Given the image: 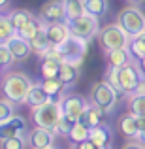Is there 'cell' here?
Here are the masks:
<instances>
[{"label":"cell","mask_w":145,"mask_h":149,"mask_svg":"<svg viewBox=\"0 0 145 149\" xmlns=\"http://www.w3.org/2000/svg\"><path fill=\"white\" fill-rule=\"evenodd\" d=\"M98 149H111L109 146H102V147H98Z\"/></svg>","instance_id":"f6af8a7d"},{"label":"cell","mask_w":145,"mask_h":149,"mask_svg":"<svg viewBox=\"0 0 145 149\" xmlns=\"http://www.w3.org/2000/svg\"><path fill=\"white\" fill-rule=\"evenodd\" d=\"M58 66H60V62L42 61V66H40V76H42V79H51V77H57L58 76Z\"/></svg>","instance_id":"1f68e13d"},{"label":"cell","mask_w":145,"mask_h":149,"mask_svg":"<svg viewBox=\"0 0 145 149\" xmlns=\"http://www.w3.org/2000/svg\"><path fill=\"white\" fill-rule=\"evenodd\" d=\"M10 4H11V0H0V11L6 10V8H10Z\"/></svg>","instance_id":"60d3db41"},{"label":"cell","mask_w":145,"mask_h":149,"mask_svg":"<svg viewBox=\"0 0 145 149\" xmlns=\"http://www.w3.org/2000/svg\"><path fill=\"white\" fill-rule=\"evenodd\" d=\"M136 140H138V142H139V143H142V146L145 147V130H143V132H139V134H138V138H136Z\"/></svg>","instance_id":"b9f144b4"},{"label":"cell","mask_w":145,"mask_h":149,"mask_svg":"<svg viewBox=\"0 0 145 149\" xmlns=\"http://www.w3.org/2000/svg\"><path fill=\"white\" fill-rule=\"evenodd\" d=\"M42 26H44L42 19H36V17H34L32 21H28L25 26H23V29H19L15 34H17V36H21L23 40H28V42H30V40H32V38L38 34V32H40V29H42Z\"/></svg>","instance_id":"484cf974"},{"label":"cell","mask_w":145,"mask_h":149,"mask_svg":"<svg viewBox=\"0 0 145 149\" xmlns=\"http://www.w3.org/2000/svg\"><path fill=\"white\" fill-rule=\"evenodd\" d=\"M117 25L128 34V36H138L145 30V13L136 6H126L117 15Z\"/></svg>","instance_id":"3957f363"},{"label":"cell","mask_w":145,"mask_h":149,"mask_svg":"<svg viewBox=\"0 0 145 149\" xmlns=\"http://www.w3.org/2000/svg\"><path fill=\"white\" fill-rule=\"evenodd\" d=\"M128 111L136 117L145 115V93H134L128 98Z\"/></svg>","instance_id":"4316f807"},{"label":"cell","mask_w":145,"mask_h":149,"mask_svg":"<svg viewBox=\"0 0 145 149\" xmlns=\"http://www.w3.org/2000/svg\"><path fill=\"white\" fill-rule=\"evenodd\" d=\"M74 149H98V147L91 142V140H83V142L76 143V147H74Z\"/></svg>","instance_id":"8d00e7d4"},{"label":"cell","mask_w":145,"mask_h":149,"mask_svg":"<svg viewBox=\"0 0 145 149\" xmlns=\"http://www.w3.org/2000/svg\"><path fill=\"white\" fill-rule=\"evenodd\" d=\"M83 6H85V13L92 15L96 19L105 17V13L109 11L108 0H83Z\"/></svg>","instance_id":"ffe728a7"},{"label":"cell","mask_w":145,"mask_h":149,"mask_svg":"<svg viewBox=\"0 0 145 149\" xmlns=\"http://www.w3.org/2000/svg\"><path fill=\"white\" fill-rule=\"evenodd\" d=\"M142 34H143V36H145V30H143V32H142Z\"/></svg>","instance_id":"c3c4849f"},{"label":"cell","mask_w":145,"mask_h":149,"mask_svg":"<svg viewBox=\"0 0 145 149\" xmlns=\"http://www.w3.org/2000/svg\"><path fill=\"white\" fill-rule=\"evenodd\" d=\"M136 93H145V79L142 81V85L138 87V91H136Z\"/></svg>","instance_id":"7bdbcfd3"},{"label":"cell","mask_w":145,"mask_h":149,"mask_svg":"<svg viewBox=\"0 0 145 149\" xmlns=\"http://www.w3.org/2000/svg\"><path fill=\"white\" fill-rule=\"evenodd\" d=\"M91 104L98 106L100 109H104V113H111L117 106V100H119V95L113 91L111 85H108L105 81H98V83L92 85L91 89Z\"/></svg>","instance_id":"8992f818"},{"label":"cell","mask_w":145,"mask_h":149,"mask_svg":"<svg viewBox=\"0 0 145 149\" xmlns=\"http://www.w3.org/2000/svg\"><path fill=\"white\" fill-rule=\"evenodd\" d=\"M128 2H130L132 6H138V4H142V2H145V0H128Z\"/></svg>","instance_id":"ee69618b"},{"label":"cell","mask_w":145,"mask_h":149,"mask_svg":"<svg viewBox=\"0 0 145 149\" xmlns=\"http://www.w3.org/2000/svg\"><path fill=\"white\" fill-rule=\"evenodd\" d=\"M104 81L108 85H111L113 87V91L119 95V98H123V91H121V83H119V68H113V66H109L108 68V72H105V76H104Z\"/></svg>","instance_id":"f546056e"},{"label":"cell","mask_w":145,"mask_h":149,"mask_svg":"<svg viewBox=\"0 0 145 149\" xmlns=\"http://www.w3.org/2000/svg\"><path fill=\"white\" fill-rule=\"evenodd\" d=\"M26 132V121L19 115H13L11 119L0 123V142L11 136H25Z\"/></svg>","instance_id":"7c38bea8"},{"label":"cell","mask_w":145,"mask_h":149,"mask_svg":"<svg viewBox=\"0 0 145 149\" xmlns=\"http://www.w3.org/2000/svg\"><path fill=\"white\" fill-rule=\"evenodd\" d=\"M44 30L45 34H47L49 42L57 47V45H60L62 42L66 40V38L70 36V29H68V23H49V25H44Z\"/></svg>","instance_id":"5bb4252c"},{"label":"cell","mask_w":145,"mask_h":149,"mask_svg":"<svg viewBox=\"0 0 145 149\" xmlns=\"http://www.w3.org/2000/svg\"><path fill=\"white\" fill-rule=\"evenodd\" d=\"M104 117H105L104 109H100L94 104H87V108H85L83 113L79 115L77 123H81V125H85V127L92 128V127H98V125L104 123Z\"/></svg>","instance_id":"9a60e30c"},{"label":"cell","mask_w":145,"mask_h":149,"mask_svg":"<svg viewBox=\"0 0 145 149\" xmlns=\"http://www.w3.org/2000/svg\"><path fill=\"white\" fill-rule=\"evenodd\" d=\"M6 44H8V47L11 49V53H13L15 62H23V61H26V58L32 55L30 42L28 40H23L21 36H17V34H13V36L6 42Z\"/></svg>","instance_id":"4fadbf2b"},{"label":"cell","mask_w":145,"mask_h":149,"mask_svg":"<svg viewBox=\"0 0 145 149\" xmlns=\"http://www.w3.org/2000/svg\"><path fill=\"white\" fill-rule=\"evenodd\" d=\"M121 149H145V147L138 142V140H136V142H128V143H124V146L121 147Z\"/></svg>","instance_id":"74e56055"},{"label":"cell","mask_w":145,"mask_h":149,"mask_svg":"<svg viewBox=\"0 0 145 149\" xmlns=\"http://www.w3.org/2000/svg\"><path fill=\"white\" fill-rule=\"evenodd\" d=\"M119 130L123 136H126L128 140H136L139 134V128H138V117L134 115V113H124V115H121L119 119Z\"/></svg>","instance_id":"2e32d148"},{"label":"cell","mask_w":145,"mask_h":149,"mask_svg":"<svg viewBox=\"0 0 145 149\" xmlns=\"http://www.w3.org/2000/svg\"><path fill=\"white\" fill-rule=\"evenodd\" d=\"M51 96L45 93V89L42 87V83H32V87H30V91L26 93V98H25V104L28 106V108H38V106L45 104V102H49Z\"/></svg>","instance_id":"e0dca14e"},{"label":"cell","mask_w":145,"mask_h":149,"mask_svg":"<svg viewBox=\"0 0 145 149\" xmlns=\"http://www.w3.org/2000/svg\"><path fill=\"white\" fill-rule=\"evenodd\" d=\"M26 138L25 136H11L0 142V149H25Z\"/></svg>","instance_id":"836d02e7"},{"label":"cell","mask_w":145,"mask_h":149,"mask_svg":"<svg viewBox=\"0 0 145 149\" xmlns=\"http://www.w3.org/2000/svg\"><path fill=\"white\" fill-rule=\"evenodd\" d=\"M143 76L139 72L138 64L134 62H128V64L121 66L119 68V83H121V91L124 96H130L138 91V87L142 85Z\"/></svg>","instance_id":"ba28073f"},{"label":"cell","mask_w":145,"mask_h":149,"mask_svg":"<svg viewBox=\"0 0 145 149\" xmlns=\"http://www.w3.org/2000/svg\"><path fill=\"white\" fill-rule=\"evenodd\" d=\"M40 19L44 25L49 23H64L66 21V10L62 0H47L40 10Z\"/></svg>","instance_id":"9c48e42d"},{"label":"cell","mask_w":145,"mask_h":149,"mask_svg":"<svg viewBox=\"0 0 145 149\" xmlns=\"http://www.w3.org/2000/svg\"><path fill=\"white\" fill-rule=\"evenodd\" d=\"M8 17H10L11 25H13L15 32H17V30H19V29H23V26H25L28 21H32L34 15L30 13L28 10H11L10 13H8Z\"/></svg>","instance_id":"cb8c5ba5"},{"label":"cell","mask_w":145,"mask_h":149,"mask_svg":"<svg viewBox=\"0 0 145 149\" xmlns=\"http://www.w3.org/2000/svg\"><path fill=\"white\" fill-rule=\"evenodd\" d=\"M0 62L4 64V68H10V66L15 62L13 53H11V49L8 47V44H0Z\"/></svg>","instance_id":"d590c367"},{"label":"cell","mask_w":145,"mask_h":149,"mask_svg":"<svg viewBox=\"0 0 145 149\" xmlns=\"http://www.w3.org/2000/svg\"><path fill=\"white\" fill-rule=\"evenodd\" d=\"M128 40H130V36H128L117 23L105 25L104 29L98 30V45H100L105 53H108V51H113V49L126 47Z\"/></svg>","instance_id":"5b68a950"},{"label":"cell","mask_w":145,"mask_h":149,"mask_svg":"<svg viewBox=\"0 0 145 149\" xmlns=\"http://www.w3.org/2000/svg\"><path fill=\"white\" fill-rule=\"evenodd\" d=\"M77 121H74V119H70V117H66V115H62L60 119H58V123H57V127H55V134L57 136H60V138H68V134H70V130H72V127L76 125Z\"/></svg>","instance_id":"d6a6232c"},{"label":"cell","mask_w":145,"mask_h":149,"mask_svg":"<svg viewBox=\"0 0 145 149\" xmlns=\"http://www.w3.org/2000/svg\"><path fill=\"white\" fill-rule=\"evenodd\" d=\"M126 49H128V53H130V58H134L136 62H139L145 57V36L143 34L132 36L130 40H128Z\"/></svg>","instance_id":"44dd1931"},{"label":"cell","mask_w":145,"mask_h":149,"mask_svg":"<svg viewBox=\"0 0 145 149\" xmlns=\"http://www.w3.org/2000/svg\"><path fill=\"white\" fill-rule=\"evenodd\" d=\"M55 132L49 130V128H44V127H34L32 130L28 132L26 136V142L30 143V147L36 149V147H51L55 142Z\"/></svg>","instance_id":"8fae6325"},{"label":"cell","mask_w":145,"mask_h":149,"mask_svg":"<svg viewBox=\"0 0 145 149\" xmlns=\"http://www.w3.org/2000/svg\"><path fill=\"white\" fill-rule=\"evenodd\" d=\"M36 149H55V147L51 146V147H36Z\"/></svg>","instance_id":"bcb514c9"},{"label":"cell","mask_w":145,"mask_h":149,"mask_svg":"<svg viewBox=\"0 0 145 149\" xmlns=\"http://www.w3.org/2000/svg\"><path fill=\"white\" fill-rule=\"evenodd\" d=\"M58 102H60L62 115L70 117V119H74V121L79 119V115L83 113V109L87 108V100H85L83 96H79V95H66Z\"/></svg>","instance_id":"30bf717a"},{"label":"cell","mask_w":145,"mask_h":149,"mask_svg":"<svg viewBox=\"0 0 145 149\" xmlns=\"http://www.w3.org/2000/svg\"><path fill=\"white\" fill-rule=\"evenodd\" d=\"M89 140H91L96 147L109 146V143H111V128L104 123L98 125V127H92L91 130H89Z\"/></svg>","instance_id":"ac0fdd59"},{"label":"cell","mask_w":145,"mask_h":149,"mask_svg":"<svg viewBox=\"0 0 145 149\" xmlns=\"http://www.w3.org/2000/svg\"><path fill=\"white\" fill-rule=\"evenodd\" d=\"M57 77L66 85V87H70V85H74L77 81V77H79V68L74 66V64H70V62H60Z\"/></svg>","instance_id":"d6986e66"},{"label":"cell","mask_w":145,"mask_h":149,"mask_svg":"<svg viewBox=\"0 0 145 149\" xmlns=\"http://www.w3.org/2000/svg\"><path fill=\"white\" fill-rule=\"evenodd\" d=\"M15 104H11L10 100H0V123H4V121L11 119V117L15 115Z\"/></svg>","instance_id":"e575fe53"},{"label":"cell","mask_w":145,"mask_h":149,"mask_svg":"<svg viewBox=\"0 0 145 149\" xmlns=\"http://www.w3.org/2000/svg\"><path fill=\"white\" fill-rule=\"evenodd\" d=\"M32 87V81L23 72H8L0 79V91L4 98L10 100L11 104H25L26 93Z\"/></svg>","instance_id":"6da1fadb"},{"label":"cell","mask_w":145,"mask_h":149,"mask_svg":"<svg viewBox=\"0 0 145 149\" xmlns=\"http://www.w3.org/2000/svg\"><path fill=\"white\" fill-rule=\"evenodd\" d=\"M62 117V109H60V102L51 98L49 102L32 108V121L36 127H44L49 130H55L58 119Z\"/></svg>","instance_id":"277c9868"},{"label":"cell","mask_w":145,"mask_h":149,"mask_svg":"<svg viewBox=\"0 0 145 149\" xmlns=\"http://www.w3.org/2000/svg\"><path fill=\"white\" fill-rule=\"evenodd\" d=\"M30 47H32V53H36L38 57L40 55H44L47 49L53 47V44L49 42V38H47V34H45V30H44V26L40 29V32L36 34V36L30 40Z\"/></svg>","instance_id":"7402d4cb"},{"label":"cell","mask_w":145,"mask_h":149,"mask_svg":"<svg viewBox=\"0 0 145 149\" xmlns=\"http://www.w3.org/2000/svg\"><path fill=\"white\" fill-rule=\"evenodd\" d=\"M2 70H6V68H4V64H2V62H0V72H2Z\"/></svg>","instance_id":"7dc6e473"},{"label":"cell","mask_w":145,"mask_h":149,"mask_svg":"<svg viewBox=\"0 0 145 149\" xmlns=\"http://www.w3.org/2000/svg\"><path fill=\"white\" fill-rule=\"evenodd\" d=\"M62 4H64V10H66V21L76 19L85 13L83 0H62Z\"/></svg>","instance_id":"83f0119b"},{"label":"cell","mask_w":145,"mask_h":149,"mask_svg":"<svg viewBox=\"0 0 145 149\" xmlns=\"http://www.w3.org/2000/svg\"><path fill=\"white\" fill-rule=\"evenodd\" d=\"M42 87L45 89V93L51 96V98H57V96H60L62 93L66 91V85L62 83L58 77H51V79H42Z\"/></svg>","instance_id":"d4e9b609"},{"label":"cell","mask_w":145,"mask_h":149,"mask_svg":"<svg viewBox=\"0 0 145 149\" xmlns=\"http://www.w3.org/2000/svg\"><path fill=\"white\" fill-rule=\"evenodd\" d=\"M57 49L62 57V62H70V64L79 68V66L83 64L85 57H87L89 40H83V38H77V36H72V34H70L60 45H57Z\"/></svg>","instance_id":"7a4b0ae2"},{"label":"cell","mask_w":145,"mask_h":149,"mask_svg":"<svg viewBox=\"0 0 145 149\" xmlns=\"http://www.w3.org/2000/svg\"><path fill=\"white\" fill-rule=\"evenodd\" d=\"M68 23V29H70V34L72 36H77V38H83V40H91L98 34V19L92 17L89 13H83L76 19H70Z\"/></svg>","instance_id":"52a82bcc"},{"label":"cell","mask_w":145,"mask_h":149,"mask_svg":"<svg viewBox=\"0 0 145 149\" xmlns=\"http://www.w3.org/2000/svg\"><path fill=\"white\" fill-rule=\"evenodd\" d=\"M138 68H139V72H142V76H143V79H145V57L138 62Z\"/></svg>","instance_id":"ab89813d"},{"label":"cell","mask_w":145,"mask_h":149,"mask_svg":"<svg viewBox=\"0 0 145 149\" xmlns=\"http://www.w3.org/2000/svg\"><path fill=\"white\" fill-rule=\"evenodd\" d=\"M89 130H91L89 127H85V125H81V123H76L72 127V130H70V134H68V140L74 146L83 142V140H89Z\"/></svg>","instance_id":"f1b7e54d"},{"label":"cell","mask_w":145,"mask_h":149,"mask_svg":"<svg viewBox=\"0 0 145 149\" xmlns=\"http://www.w3.org/2000/svg\"><path fill=\"white\" fill-rule=\"evenodd\" d=\"M15 34V29L11 25L8 15H0V44H6L11 36Z\"/></svg>","instance_id":"4dcf8cb0"},{"label":"cell","mask_w":145,"mask_h":149,"mask_svg":"<svg viewBox=\"0 0 145 149\" xmlns=\"http://www.w3.org/2000/svg\"><path fill=\"white\" fill-rule=\"evenodd\" d=\"M138 128H139V132H143V130H145V115L138 117Z\"/></svg>","instance_id":"f35d334b"},{"label":"cell","mask_w":145,"mask_h":149,"mask_svg":"<svg viewBox=\"0 0 145 149\" xmlns=\"http://www.w3.org/2000/svg\"><path fill=\"white\" fill-rule=\"evenodd\" d=\"M105 55H108V64L113 66V68H121V66H124V64L130 62V53H128L126 47L108 51Z\"/></svg>","instance_id":"603a6c76"}]
</instances>
